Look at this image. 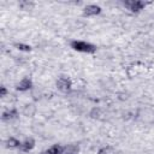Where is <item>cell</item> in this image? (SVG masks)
<instances>
[{"instance_id":"3957f363","label":"cell","mask_w":154,"mask_h":154,"mask_svg":"<svg viewBox=\"0 0 154 154\" xmlns=\"http://www.w3.org/2000/svg\"><path fill=\"white\" fill-rule=\"evenodd\" d=\"M124 5L134 13H137L140 11H142L144 7H146V2L141 1V0H129V1H125Z\"/></svg>"},{"instance_id":"8fae6325","label":"cell","mask_w":154,"mask_h":154,"mask_svg":"<svg viewBox=\"0 0 154 154\" xmlns=\"http://www.w3.org/2000/svg\"><path fill=\"white\" fill-rule=\"evenodd\" d=\"M77 152H78L77 147L71 144V146L65 147V152H64V154H77Z\"/></svg>"},{"instance_id":"52a82bcc","label":"cell","mask_w":154,"mask_h":154,"mask_svg":"<svg viewBox=\"0 0 154 154\" xmlns=\"http://www.w3.org/2000/svg\"><path fill=\"white\" fill-rule=\"evenodd\" d=\"M17 116H18V111L12 107V108L5 109V111L2 112L1 118H2V120H12V119L17 118Z\"/></svg>"},{"instance_id":"7a4b0ae2","label":"cell","mask_w":154,"mask_h":154,"mask_svg":"<svg viewBox=\"0 0 154 154\" xmlns=\"http://www.w3.org/2000/svg\"><path fill=\"white\" fill-rule=\"evenodd\" d=\"M55 84H57V88L60 91H63V93H67V91H70L72 89V82H71V79L69 77H65V76L59 77L57 79Z\"/></svg>"},{"instance_id":"4fadbf2b","label":"cell","mask_w":154,"mask_h":154,"mask_svg":"<svg viewBox=\"0 0 154 154\" xmlns=\"http://www.w3.org/2000/svg\"><path fill=\"white\" fill-rule=\"evenodd\" d=\"M6 94H7V89H6V87L2 85V87L0 88V96H1V97H5Z\"/></svg>"},{"instance_id":"8992f818","label":"cell","mask_w":154,"mask_h":154,"mask_svg":"<svg viewBox=\"0 0 154 154\" xmlns=\"http://www.w3.org/2000/svg\"><path fill=\"white\" fill-rule=\"evenodd\" d=\"M35 148V141L32 138H25L24 141H22V144H20V150L24 152V153H28L30 150H32Z\"/></svg>"},{"instance_id":"5b68a950","label":"cell","mask_w":154,"mask_h":154,"mask_svg":"<svg viewBox=\"0 0 154 154\" xmlns=\"http://www.w3.org/2000/svg\"><path fill=\"white\" fill-rule=\"evenodd\" d=\"M31 88H32V81H31L29 77L22 78V79L17 83V85H16V89H17L18 91H28V90H30Z\"/></svg>"},{"instance_id":"6da1fadb","label":"cell","mask_w":154,"mask_h":154,"mask_svg":"<svg viewBox=\"0 0 154 154\" xmlns=\"http://www.w3.org/2000/svg\"><path fill=\"white\" fill-rule=\"evenodd\" d=\"M71 48L79 53H94L96 51V47L93 43L82 40H73L71 42Z\"/></svg>"},{"instance_id":"277c9868","label":"cell","mask_w":154,"mask_h":154,"mask_svg":"<svg viewBox=\"0 0 154 154\" xmlns=\"http://www.w3.org/2000/svg\"><path fill=\"white\" fill-rule=\"evenodd\" d=\"M101 13V7L96 4H89L87 6H84L83 8V14L87 17H93V16H97Z\"/></svg>"},{"instance_id":"ba28073f","label":"cell","mask_w":154,"mask_h":154,"mask_svg":"<svg viewBox=\"0 0 154 154\" xmlns=\"http://www.w3.org/2000/svg\"><path fill=\"white\" fill-rule=\"evenodd\" d=\"M5 143H6V147L7 148H11V149L20 148V144H22V142L18 138H16V137H8Z\"/></svg>"},{"instance_id":"30bf717a","label":"cell","mask_w":154,"mask_h":154,"mask_svg":"<svg viewBox=\"0 0 154 154\" xmlns=\"http://www.w3.org/2000/svg\"><path fill=\"white\" fill-rule=\"evenodd\" d=\"M14 47H16L18 51H20V52H30V51H31V47H30L29 45H26V43H22V42L16 43Z\"/></svg>"},{"instance_id":"7c38bea8","label":"cell","mask_w":154,"mask_h":154,"mask_svg":"<svg viewBox=\"0 0 154 154\" xmlns=\"http://www.w3.org/2000/svg\"><path fill=\"white\" fill-rule=\"evenodd\" d=\"M99 154H113V152L111 150V148H108V147H103V148L99 149Z\"/></svg>"},{"instance_id":"9c48e42d","label":"cell","mask_w":154,"mask_h":154,"mask_svg":"<svg viewBox=\"0 0 154 154\" xmlns=\"http://www.w3.org/2000/svg\"><path fill=\"white\" fill-rule=\"evenodd\" d=\"M65 152V148L60 144H53L47 150H46V154H64Z\"/></svg>"}]
</instances>
